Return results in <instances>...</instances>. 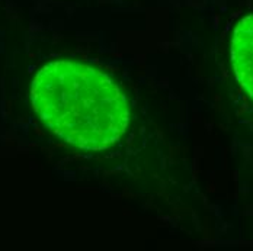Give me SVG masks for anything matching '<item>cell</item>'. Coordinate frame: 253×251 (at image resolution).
<instances>
[{
    "instance_id": "1",
    "label": "cell",
    "mask_w": 253,
    "mask_h": 251,
    "mask_svg": "<svg viewBox=\"0 0 253 251\" xmlns=\"http://www.w3.org/2000/svg\"><path fill=\"white\" fill-rule=\"evenodd\" d=\"M32 106L41 121L67 144L105 150L126 132L129 112L117 84L76 61H54L35 75Z\"/></svg>"
},
{
    "instance_id": "2",
    "label": "cell",
    "mask_w": 253,
    "mask_h": 251,
    "mask_svg": "<svg viewBox=\"0 0 253 251\" xmlns=\"http://www.w3.org/2000/svg\"><path fill=\"white\" fill-rule=\"evenodd\" d=\"M231 63L239 83L253 99V15L245 16L234 29Z\"/></svg>"
}]
</instances>
